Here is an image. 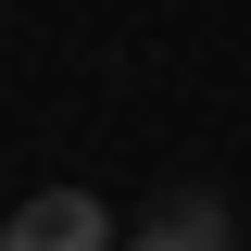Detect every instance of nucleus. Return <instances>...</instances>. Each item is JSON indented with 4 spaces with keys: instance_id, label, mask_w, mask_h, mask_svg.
<instances>
[{
    "instance_id": "nucleus-1",
    "label": "nucleus",
    "mask_w": 251,
    "mask_h": 251,
    "mask_svg": "<svg viewBox=\"0 0 251 251\" xmlns=\"http://www.w3.org/2000/svg\"><path fill=\"white\" fill-rule=\"evenodd\" d=\"M0 251H126V239H113V214H100L88 188H38V201H13Z\"/></svg>"
},
{
    "instance_id": "nucleus-2",
    "label": "nucleus",
    "mask_w": 251,
    "mask_h": 251,
    "mask_svg": "<svg viewBox=\"0 0 251 251\" xmlns=\"http://www.w3.org/2000/svg\"><path fill=\"white\" fill-rule=\"evenodd\" d=\"M126 251H226V201H214V188H163L151 226H138Z\"/></svg>"
}]
</instances>
